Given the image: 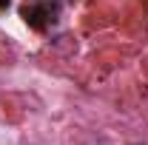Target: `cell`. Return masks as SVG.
I'll return each mask as SVG.
<instances>
[{
    "label": "cell",
    "mask_w": 148,
    "mask_h": 145,
    "mask_svg": "<svg viewBox=\"0 0 148 145\" xmlns=\"http://www.w3.org/2000/svg\"><path fill=\"white\" fill-rule=\"evenodd\" d=\"M20 14L26 23H32L34 29H43L46 23H54L57 14H60V3H51V0H26Z\"/></svg>",
    "instance_id": "cell-1"
},
{
    "label": "cell",
    "mask_w": 148,
    "mask_h": 145,
    "mask_svg": "<svg viewBox=\"0 0 148 145\" xmlns=\"http://www.w3.org/2000/svg\"><path fill=\"white\" fill-rule=\"evenodd\" d=\"M143 145H148V142H143Z\"/></svg>",
    "instance_id": "cell-2"
}]
</instances>
